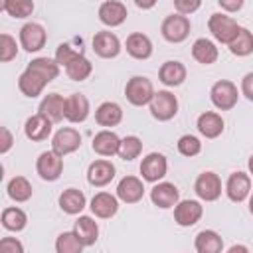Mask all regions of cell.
Here are the masks:
<instances>
[{"mask_svg": "<svg viewBox=\"0 0 253 253\" xmlns=\"http://www.w3.org/2000/svg\"><path fill=\"white\" fill-rule=\"evenodd\" d=\"M55 63L61 65V67H65L67 77L73 79V81H83L93 71L91 61L83 53L75 51L69 43H61L57 47V51H55Z\"/></svg>", "mask_w": 253, "mask_h": 253, "instance_id": "obj_1", "label": "cell"}, {"mask_svg": "<svg viewBox=\"0 0 253 253\" xmlns=\"http://www.w3.org/2000/svg\"><path fill=\"white\" fill-rule=\"evenodd\" d=\"M208 28H210L211 36L217 42L229 45L233 42V38L237 36V32H239L241 26H237V22L231 16H227V14H211L210 16V22H208Z\"/></svg>", "mask_w": 253, "mask_h": 253, "instance_id": "obj_2", "label": "cell"}, {"mask_svg": "<svg viewBox=\"0 0 253 253\" xmlns=\"http://www.w3.org/2000/svg\"><path fill=\"white\" fill-rule=\"evenodd\" d=\"M125 95H126V99L132 103V105H136V107H142V105H146V103H150L152 101V97H154V89H152V83L146 79V77H130L128 79V83H126V87H125Z\"/></svg>", "mask_w": 253, "mask_h": 253, "instance_id": "obj_3", "label": "cell"}, {"mask_svg": "<svg viewBox=\"0 0 253 253\" xmlns=\"http://www.w3.org/2000/svg\"><path fill=\"white\" fill-rule=\"evenodd\" d=\"M210 97H211V103L221 109V111H229L235 107L237 103V87L227 81V79H221V81H215L211 91H210Z\"/></svg>", "mask_w": 253, "mask_h": 253, "instance_id": "obj_4", "label": "cell"}, {"mask_svg": "<svg viewBox=\"0 0 253 253\" xmlns=\"http://www.w3.org/2000/svg\"><path fill=\"white\" fill-rule=\"evenodd\" d=\"M150 113L158 121H170L178 113V99L170 91H158L150 101Z\"/></svg>", "mask_w": 253, "mask_h": 253, "instance_id": "obj_5", "label": "cell"}, {"mask_svg": "<svg viewBox=\"0 0 253 253\" xmlns=\"http://www.w3.org/2000/svg\"><path fill=\"white\" fill-rule=\"evenodd\" d=\"M162 36L172 43H180L190 34V20L182 14H172L162 22Z\"/></svg>", "mask_w": 253, "mask_h": 253, "instance_id": "obj_6", "label": "cell"}, {"mask_svg": "<svg viewBox=\"0 0 253 253\" xmlns=\"http://www.w3.org/2000/svg\"><path fill=\"white\" fill-rule=\"evenodd\" d=\"M81 146V134L79 130L71 128V126H65V128H59L55 134H53V140H51V150L55 154H59L61 158L69 152H75L77 148Z\"/></svg>", "mask_w": 253, "mask_h": 253, "instance_id": "obj_7", "label": "cell"}, {"mask_svg": "<svg viewBox=\"0 0 253 253\" xmlns=\"http://www.w3.org/2000/svg\"><path fill=\"white\" fill-rule=\"evenodd\" d=\"M45 38H47V34H45V30H43V26H40V24H36V22H28V24H24L22 26V30H20V42H22V47L26 49V51H40L43 45H45Z\"/></svg>", "mask_w": 253, "mask_h": 253, "instance_id": "obj_8", "label": "cell"}, {"mask_svg": "<svg viewBox=\"0 0 253 253\" xmlns=\"http://www.w3.org/2000/svg\"><path fill=\"white\" fill-rule=\"evenodd\" d=\"M38 174L42 180H57L61 176V170H63V158L59 154H55L53 150H47V152H42L40 158H38Z\"/></svg>", "mask_w": 253, "mask_h": 253, "instance_id": "obj_9", "label": "cell"}, {"mask_svg": "<svg viewBox=\"0 0 253 253\" xmlns=\"http://www.w3.org/2000/svg\"><path fill=\"white\" fill-rule=\"evenodd\" d=\"M194 190L202 200L213 202L221 194V180L215 172H202L194 184Z\"/></svg>", "mask_w": 253, "mask_h": 253, "instance_id": "obj_10", "label": "cell"}, {"mask_svg": "<svg viewBox=\"0 0 253 253\" xmlns=\"http://www.w3.org/2000/svg\"><path fill=\"white\" fill-rule=\"evenodd\" d=\"M202 213H204V208L196 200H184V202L176 204V208H174V219L182 227H190V225L198 223Z\"/></svg>", "mask_w": 253, "mask_h": 253, "instance_id": "obj_11", "label": "cell"}, {"mask_svg": "<svg viewBox=\"0 0 253 253\" xmlns=\"http://www.w3.org/2000/svg\"><path fill=\"white\" fill-rule=\"evenodd\" d=\"M166 168H168L166 158L160 152H150L140 164V174L146 182H158L160 178L166 176Z\"/></svg>", "mask_w": 253, "mask_h": 253, "instance_id": "obj_12", "label": "cell"}, {"mask_svg": "<svg viewBox=\"0 0 253 253\" xmlns=\"http://www.w3.org/2000/svg\"><path fill=\"white\" fill-rule=\"evenodd\" d=\"M93 49L101 57H117L121 51V42L113 32H97L93 38Z\"/></svg>", "mask_w": 253, "mask_h": 253, "instance_id": "obj_13", "label": "cell"}, {"mask_svg": "<svg viewBox=\"0 0 253 253\" xmlns=\"http://www.w3.org/2000/svg\"><path fill=\"white\" fill-rule=\"evenodd\" d=\"M249 190H251V180L245 172H233L225 184V192H227V198L231 202H243L247 196H249Z\"/></svg>", "mask_w": 253, "mask_h": 253, "instance_id": "obj_14", "label": "cell"}, {"mask_svg": "<svg viewBox=\"0 0 253 253\" xmlns=\"http://www.w3.org/2000/svg\"><path fill=\"white\" fill-rule=\"evenodd\" d=\"M144 196V186L136 176H125L117 186V198L125 204H136Z\"/></svg>", "mask_w": 253, "mask_h": 253, "instance_id": "obj_15", "label": "cell"}, {"mask_svg": "<svg viewBox=\"0 0 253 253\" xmlns=\"http://www.w3.org/2000/svg\"><path fill=\"white\" fill-rule=\"evenodd\" d=\"M178 196H180V194H178V188H176L174 184H170V182L156 184V186L152 188V192H150L152 204L158 206V208H162V210H168V208L176 206V204H178Z\"/></svg>", "mask_w": 253, "mask_h": 253, "instance_id": "obj_16", "label": "cell"}, {"mask_svg": "<svg viewBox=\"0 0 253 253\" xmlns=\"http://www.w3.org/2000/svg\"><path fill=\"white\" fill-rule=\"evenodd\" d=\"M126 18V6L123 2H117V0H109V2H103L101 8H99V20L105 24V26H121Z\"/></svg>", "mask_w": 253, "mask_h": 253, "instance_id": "obj_17", "label": "cell"}, {"mask_svg": "<svg viewBox=\"0 0 253 253\" xmlns=\"http://www.w3.org/2000/svg\"><path fill=\"white\" fill-rule=\"evenodd\" d=\"M89 115V101L81 93H73L65 99V119L71 123H83Z\"/></svg>", "mask_w": 253, "mask_h": 253, "instance_id": "obj_18", "label": "cell"}, {"mask_svg": "<svg viewBox=\"0 0 253 253\" xmlns=\"http://www.w3.org/2000/svg\"><path fill=\"white\" fill-rule=\"evenodd\" d=\"M24 132H26V136H28L30 140H36V142L45 140V138L51 134V121H49L47 117H43L42 113H38V115L30 117V119L26 121Z\"/></svg>", "mask_w": 253, "mask_h": 253, "instance_id": "obj_19", "label": "cell"}, {"mask_svg": "<svg viewBox=\"0 0 253 253\" xmlns=\"http://www.w3.org/2000/svg\"><path fill=\"white\" fill-rule=\"evenodd\" d=\"M115 178V166L109 160H95L87 170V180L91 186H105Z\"/></svg>", "mask_w": 253, "mask_h": 253, "instance_id": "obj_20", "label": "cell"}, {"mask_svg": "<svg viewBox=\"0 0 253 253\" xmlns=\"http://www.w3.org/2000/svg\"><path fill=\"white\" fill-rule=\"evenodd\" d=\"M40 113L47 117L51 123H57L65 117V99L57 93H49L40 103Z\"/></svg>", "mask_w": 253, "mask_h": 253, "instance_id": "obj_21", "label": "cell"}, {"mask_svg": "<svg viewBox=\"0 0 253 253\" xmlns=\"http://www.w3.org/2000/svg\"><path fill=\"white\" fill-rule=\"evenodd\" d=\"M117 210H119V202H117V198H115L113 194H109V192H99V194H95L93 200H91V211H93L97 217H103V219L113 217V215L117 213Z\"/></svg>", "mask_w": 253, "mask_h": 253, "instance_id": "obj_22", "label": "cell"}, {"mask_svg": "<svg viewBox=\"0 0 253 253\" xmlns=\"http://www.w3.org/2000/svg\"><path fill=\"white\" fill-rule=\"evenodd\" d=\"M119 146H121V138L113 130H101L93 138V150L101 156L119 154Z\"/></svg>", "mask_w": 253, "mask_h": 253, "instance_id": "obj_23", "label": "cell"}, {"mask_svg": "<svg viewBox=\"0 0 253 253\" xmlns=\"http://www.w3.org/2000/svg\"><path fill=\"white\" fill-rule=\"evenodd\" d=\"M45 85H47V81H45L40 73L28 69V67H26V71H24V73L20 75V79H18V87H20V91H22L26 97H38V95L43 91Z\"/></svg>", "mask_w": 253, "mask_h": 253, "instance_id": "obj_24", "label": "cell"}, {"mask_svg": "<svg viewBox=\"0 0 253 253\" xmlns=\"http://www.w3.org/2000/svg\"><path fill=\"white\" fill-rule=\"evenodd\" d=\"M126 51L134 57V59H148L152 53V42L148 40V36L134 32L126 38Z\"/></svg>", "mask_w": 253, "mask_h": 253, "instance_id": "obj_25", "label": "cell"}, {"mask_svg": "<svg viewBox=\"0 0 253 253\" xmlns=\"http://www.w3.org/2000/svg\"><path fill=\"white\" fill-rule=\"evenodd\" d=\"M198 130L206 136V138H215L223 132V119L217 113L206 111L198 117Z\"/></svg>", "mask_w": 253, "mask_h": 253, "instance_id": "obj_26", "label": "cell"}, {"mask_svg": "<svg viewBox=\"0 0 253 253\" xmlns=\"http://www.w3.org/2000/svg\"><path fill=\"white\" fill-rule=\"evenodd\" d=\"M75 235L79 237V241L83 245H93L99 237V225L93 217L89 215H81L77 221H75V227H73Z\"/></svg>", "mask_w": 253, "mask_h": 253, "instance_id": "obj_27", "label": "cell"}, {"mask_svg": "<svg viewBox=\"0 0 253 253\" xmlns=\"http://www.w3.org/2000/svg\"><path fill=\"white\" fill-rule=\"evenodd\" d=\"M59 208L65 211V213H79L83 208H85V194L77 188H67L61 192L59 196Z\"/></svg>", "mask_w": 253, "mask_h": 253, "instance_id": "obj_28", "label": "cell"}, {"mask_svg": "<svg viewBox=\"0 0 253 253\" xmlns=\"http://www.w3.org/2000/svg\"><path fill=\"white\" fill-rule=\"evenodd\" d=\"M223 239L219 233L211 229H204L196 235V251L198 253H221Z\"/></svg>", "mask_w": 253, "mask_h": 253, "instance_id": "obj_29", "label": "cell"}, {"mask_svg": "<svg viewBox=\"0 0 253 253\" xmlns=\"http://www.w3.org/2000/svg\"><path fill=\"white\" fill-rule=\"evenodd\" d=\"M158 77L164 85L176 87L186 79V67L180 61H166V63H162V67L158 71Z\"/></svg>", "mask_w": 253, "mask_h": 253, "instance_id": "obj_30", "label": "cell"}, {"mask_svg": "<svg viewBox=\"0 0 253 253\" xmlns=\"http://www.w3.org/2000/svg\"><path fill=\"white\" fill-rule=\"evenodd\" d=\"M121 119H123L121 107H119L117 103H111V101L101 103V105L97 107V111H95V121H97L101 126H115V125L121 123Z\"/></svg>", "mask_w": 253, "mask_h": 253, "instance_id": "obj_31", "label": "cell"}, {"mask_svg": "<svg viewBox=\"0 0 253 253\" xmlns=\"http://www.w3.org/2000/svg\"><path fill=\"white\" fill-rule=\"evenodd\" d=\"M192 55H194L196 61H200L204 65H210L217 59V47H215L213 42H210L206 38H200L192 45Z\"/></svg>", "mask_w": 253, "mask_h": 253, "instance_id": "obj_32", "label": "cell"}, {"mask_svg": "<svg viewBox=\"0 0 253 253\" xmlns=\"http://www.w3.org/2000/svg\"><path fill=\"white\" fill-rule=\"evenodd\" d=\"M28 69L40 73L47 83L53 81V79L59 75V65H57L55 61L47 59V57H36V59H32L30 65H28Z\"/></svg>", "mask_w": 253, "mask_h": 253, "instance_id": "obj_33", "label": "cell"}, {"mask_svg": "<svg viewBox=\"0 0 253 253\" xmlns=\"http://www.w3.org/2000/svg\"><path fill=\"white\" fill-rule=\"evenodd\" d=\"M229 51L233 55H249L253 51V34L247 28H239L237 36L229 43Z\"/></svg>", "mask_w": 253, "mask_h": 253, "instance_id": "obj_34", "label": "cell"}, {"mask_svg": "<svg viewBox=\"0 0 253 253\" xmlns=\"http://www.w3.org/2000/svg\"><path fill=\"white\" fill-rule=\"evenodd\" d=\"M8 196L16 202H26L32 198V184L24 176H16L8 182Z\"/></svg>", "mask_w": 253, "mask_h": 253, "instance_id": "obj_35", "label": "cell"}, {"mask_svg": "<svg viewBox=\"0 0 253 253\" xmlns=\"http://www.w3.org/2000/svg\"><path fill=\"white\" fill-rule=\"evenodd\" d=\"M55 251L57 253H81L83 243L75 235V231H63L55 239Z\"/></svg>", "mask_w": 253, "mask_h": 253, "instance_id": "obj_36", "label": "cell"}, {"mask_svg": "<svg viewBox=\"0 0 253 253\" xmlns=\"http://www.w3.org/2000/svg\"><path fill=\"white\" fill-rule=\"evenodd\" d=\"M28 223V217L26 213L20 210V208H6L2 211V225L10 231H20L24 229Z\"/></svg>", "mask_w": 253, "mask_h": 253, "instance_id": "obj_37", "label": "cell"}, {"mask_svg": "<svg viewBox=\"0 0 253 253\" xmlns=\"http://www.w3.org/2000/svg\"><path fill=\"white\" fill-rule=\"evenodd\" d=\"M140 150H142V142L138 136H125L119 146V156L123 160H132L140 154Z\"/></svg>", "mask_w": 253, "mask_h": 253, "instance_id": "obj_38", "label": "cell"}, {"mask_svg": "<svg viewBox=\"0 0 253 253\" xmlns=\"http://www.w3.org/2000/svg\"><path fill=\"white\" fill-rule=\"evenodd\" d=\"M2 8L14 18H26L34 12V2L32 0H8L2 4Z\"/></svg>", "mask_w": 253, "mask_h": 253, "instance_id": "obj_39", "label": "cell"}, {"mask_svg": "<svg viewBox=\"0 0 253 253\" xmlns=\"http://www.w3.org/2000/svg\"><path fill=\"white\" fill-rule=\"evenodd\" d=\"M18 53V45L16 40L8 34H0V61H12Z\"/></svg>", "mask_w": 253, "mask_h": 253, "instance_id": "obj_40", "label": "cell"}, {"mask_svg": "<svg viewBox=\"0 0 253 253\" xmlns=\"http://www.w3.org/2000/svg\"><path fill=\"white\" fill-rule=\"evenodd\" d=\"M178 150H180V154H184V156H196L200 150H202V142L196 138V136H192V134H184V136H180V140H178Z\"/></svg>", "mask_w": 253, "mask_h": 253, "instance_id": "obj_41", "label": "cell"}, {"mask_svg": "<svg viewBox=\"0 0 253 253\" xmlns=\"http://www.w3.org/2000/svg\"><path fill=\"white\" fill-rule=\"evenodd\" d=\"M174 8H176L178 14L188 16V14H192V12H196L200 8V0H176Z\"/></svg>", "mask_w": 253, "mask_h": 253, "instance_id": "obj_42", "label": "cell"}, {"mask_svg": "<svg viewBox=\"0 0 253 253\" xmlns=\"http://www.w3.org/2000/svg\"><path fill=\"white\" fill-rule=\"evenodd\" d=\"M0 253H24V247L16 237H4L0 241Z\"/></svg>", "mask_w": 253, "mask_h": 253, "instance_id": "obj_43", "label": "cell"}, {"mask_svg": "<svg viewBox=\"0 0 253 253\" xmlns=\"http://www.w3.org/2000/svg\"><path fill=\"white\" fill-rule=\"evenodd\" d=\"M241 91H243V95H245L249 101H253V71L243 77V81H241Z\"/></svg>", "mask_w": 253, "mask_h": 253, "instance_id": "obj_44", "label": "cell"}, {"mask_svg": "<svg viewBox=\"0 0 253 253\" xmlns=\"http://www.w3.org/2000/svg\"><path fill=\"white\" fill-rule=\"evenodd\" d=\"M0 132H2V144H0V152L4 154V152H8V150H10V146H12V134H10V130H8L6 126H2V128H0Z\"/></svg>", "mask_w": 253, "mask_h": 253, "instance_id": "obj_45", "label": "cell"}, {"mask_svg": "<svg viewBox=\"0 0 253 253\" xmlns=\"http://www.w3.org/2000/svg\"><path fill=\"white\" fill-rule=\"evenodd\" d=\"M241 6H243V2H241V0H233V2H229V0H219V8L229 10V12H237Z\"/></svg>", "mask_w": 253, "mask_h": 253, "instance_id": "obj_46", "label": "cell"}, {"mask_svg": "<svg viewBox=\"0 0 253 253\" xmlns=\"http://www.w3.org/2000/svg\"><path fill=\"white\" fill-rule=\"evenodd\" d=\"M227 253H249V249H247L245 245H241V243H237V245H231Z\"/></svg>", "mask_w": 253, "mask_h": 253, "instance_id": "obj_47", "label": "cell"}, {"mask_svg": "<svg viewBox=\"0 0 253 253\" xmlns=\"http://www.w3.org/2000/svg\"><path fill=\"white\" fill-rule=\"evenodd\" d=\"M249 172H251V174H253V156H251V158H249Z\"/></svg>", "mask_w": 253, "mask_h": 253, "instance_id": "obj_48", "label": "cell"}, {"mask_svg": "<svg viewBox=\"0 0 253 253\" xmlns=\"http://www.w3.org/2000/svg\"><path fill=\"white\" fill-rule=\"evenodd\" d=\"M249 211L253 213V196H251V200H249Z\"/></svg>", "mask_w": 253, "mask_h": 253, "instance_id": "obj_49", "label": "cell"}]
</instances>
